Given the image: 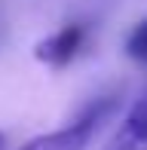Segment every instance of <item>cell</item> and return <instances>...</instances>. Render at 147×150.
<instances>
[{
    "label": "cell",
    "mask_w": 147,
    "mask_h": 150,
    "mask_svg": "<svg viewBox=\"0 0 147 150\" xmlns=\"http://www.w3.org/2000/svg\"><path fill=\"white\" fill-rule=\"evenodd\" d=\"M119 110V95H104V98H92L89 104L80 110V117L68 122L64 129L37 135V138L25 141L18 150H86L92 141V135L101 129V122H107L113 113Z\"/></svg>",
    "instance_id": "cell-1"
},
{
    "label": "cell",
    "mask_w": 147,
    "mask_h": 150,
    "mask_svg": "<svg viewBox=\"0 0 147 150\" xmlns=\"http://www.w3.org/2000/svg\"><path fill=\"white\" fill-rule=\"evenodd\" d=\"M86 40H89V25L86 22L61 25L58 31H52L49 37H43L34 46V58L43 61V64L52 67V71H61V67H68L71 61L80 55V49L86 46Z\"/></svg>",
    "instance_id": "cell-2"
},
{
    "label": "cell",
    "mask_w": 147,
    "mask_h": 150,
    "mask_svg": "<svg viewBox=\"0 0 147 150\" xmlns=\"http://www.w3.org/2000/svg\"><path fill=\"white\" fill-rule=\"evenodd\" d=\"M101 150H147V92L129 107V113Z\"/></svg>",
    "instance_id": "cell-3"
},
{
    "label": "cell",
    "mask_w": 147,
    "mask_h": 150,
    "mask_svg": "<svg viewBox=\"0 0 147 150\" xmlns=\"http://www.w3.org/2000/svg\"><path fill=\"white\" fill-rule=\"evenodd\" d=\"M126 55L147 67V18H141L129 31V37H126Z\"/></svg>",
    "instance_id": "cell-4"
},
{
    "label": "cell",
    "mask_w": 147,
    "mask_h": 150,
    "mask_svg": "<svg viewBox=\"0 0 147 150\" xmlns=\"http://www.w3.org/2000/svg\"><path fill=\"white\" fill-rule=\"evenodd\" d=\"M6 147V138H3V132H0V150H3Z\"/></svg>",
    "instance_id": "cell-5"
}]
</instances>
